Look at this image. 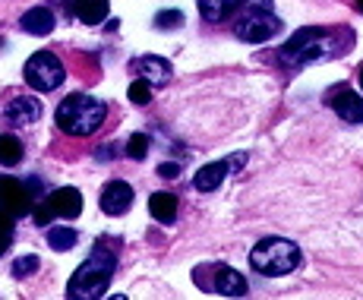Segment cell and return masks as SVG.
<instances>
[{
    "mask_svg": "<svg viewBox=\"0 0 363 300\" xmlns=\"http://www.w3.org/2000/svg\"><path fill=\"white\" fill-rule=\"evenodd\" d=\"M101 212L104 215H123L133 206V187L127 180H111L101 190Z\"/></svg>",
    "mask_w": 363,
    "mask_h": 300,
    "instance_id": "cell-9",
    "label": "cell"
},
{
    "mask_svg": "<svg viewBox=\"0 0 363 300\" xmlns=\"http://www.w3.org/2000/svg\"><path fill=\"white\" fill-rule=\"evenodd\" d=\"M6 247H10V231H6V234H0V253H4Z\"/></svg>",
    "mask_w": 363,
    "mask_h": 300,
    "instance_id": "cell-28",
    "label": "cell"
},
{
    "mask_svg": "<svg viewBox=\"0 0 363 300\" xmlns=\"http://www.w3.org/2000/svg\"><path fill=\"white\" fill-rule=\"evenodd\" d=\"M145 152H149V136H145V133H133L130 143H127V155L133 158V162H143Z\"/></svg>",
    "mask_w": 363,
    "mask_h": 300,
    "instance_id": "cell-23",
    "label": "cell"
},
{
    "mask_svg": "<svg viewBox=\"0 0 363 300\" xmlns=\"http://www.w3.org/2000/svg\"><path fill=\"white\" fill-rule=\"evenodd\" d=\"M215 291L225 297H243L247 294V278L240 272L221 266V269H215Z\"/></svg>",
    "mask_w": 363,
    "mask_h": 300,
    "instance_id": "cell-15",
    "label": "cell"
},
{
    "mask_svg": "<svg viewBox=\"0 0 363 300\" xmlns=\"http://www.w3.org/2000/svg\"><path fill=\"white\" fill-rule=\"evenodd\" d=\"M180 26H184V13H180V10H162L155 16V29H162V32L180 29Z\"/></svg>",
    "mask_w": 363,
    "mask_h": 300,
    "instance_id": "cell-22",
    "label": "cell"
},
{
    "mask_svg": "<svg viewBox=\"0 0 363 300\" xmlns=\"http://www.w3.org/2000/svg\"><path fill=\"white\" fill-rule=\"evenodd\" d=\"M13 218H16V215H10L6 209H0V234L10 231V228H13Z\"/></svg>",
    "mask_w": 363,
    "mask_h": 300,
    "instance_id": "cell-25",
    "label": "cell"
},
{
    "mask_svg": "<svg viewBox=\"0 0 363 300\" xmlns=\"http://www.w3.org/2000/svg\"><path fill=\"white\" fill-rule=\"evenodd\" d=\"M79 212H82V193L76 187H60L51 196H45V202H38L35 221L45 228L51 218H79Z\"/></svg>",
    "mask_w": 363,
    "mask_h": 300,
    "instance_id": "cell-6",
    "label": "cell"
},
{
    "mask_svg": "<svg viewBox=\"0 0 363 300\" xmlns=\"http://www.w3.org/2000/svg\"><path fill=\"white\" fill-rule=\"evenodd\" d=\"M0 209H6L10 215L23 218V215L32 212V193L26 184L13 177H0Z\"/></svg>",
    "mask_w": 363,
    "mask_h": 300,
    "instance_id": "cell-8",
    "label": "cell"
},
{
    "mask_svg": "<svg viewBox=\"0 0 363 300\" xmlns=\"http://www.w3.org/2000/svg\"><path fill=\"white\" fill-rule=\"evenodd\" d=\"M38 266H41V260L35 253H29V256H19L16 262H13V275L23 282V278H29V275H35L38 272Z\"/></svg>",
    "mask_w": 363,
    "mask_h": 300,
    "instance_id": "cell-21",
    "label": "cell"
},
{
    "mask_svg": "<svg viewBox=\"0 0 363 300\" xmlns=\"http://www.w3.org/2000/svg\"><path fill=\"white\" fill-rule=\"evenodd\" d=\"M111 4L108 0H76V19L86 26H99L108 19Z\"/></svg>",
    "mask_w": 363,
    "mask_h": 300,
    "instance_id": "cell-17",
    "label": "cell"
},
{
    "mask_svg": "<svg viewBox=\"0 0 363 300\" xmlns=\"http://www.w3.org/2000/svg\"><path fill=\"white\" fill-rule=\"evenodd\" d=\"M338 51V41L329 29H300L288 38V45L278 48V64L281 67H306L319 57H329Z\"/></svg>",
    "mask_w": 363,
    "mask_h": 300,
    "instance_id": "cell-3",
    "label": "cell"
},
{
    "mask_svg": "<svg viewBox=\"0 0 363 300\" xmlns=\"http://www.w3.org/2000/svg\"><path fill=\"white\" fill-rule=\"evenodd\" d=\"M250 10H272V0H247Z\"/></svg>",
    "mask_w": 363,
    "mask_h": 300,
    "instance_id": "cell-27",
    "label": "cell"
},
{
    "mask_svg": "<svg viewBox=\"0 0 363 300\" xmlns=\"http://www.w3.org/2000/svg\"><path fill=\"white\" fill-rule=\"evenodd\" d=\"M19 26H23L29 35H48V32H54L57 19H54V13L48 10V6H32V10L19 19Z\"/></svg>",
    "mask_w": 363,
    "mask_h": 300,
    "instance_id": "cell-16",
    "label": "cell"
},
{
    "mask_svg": "<svg viewBox=\"0 0 363 300\" xmlns=\"http://www.w3.org/2000/svg\"><path fill=\"white\" fill-rule=\"evenodd\" d=\"M26 82L35 89V92H54V89L64 82V64L57 60V54L51 51H38L29 57V64L23 70Z\"/></svg>",
    "mask_w": 363,
    "mask_h": 300,
    "instance_id": "cell-5",
    "label": "cell"
},
{
    "mask_svg": "<svg viewBox=\"0 0 363 300\" xmlns=\"http://www.w3.org/2000/svg\"><path fill=\"white\" fill-rule=\"evenodd\" d=\"M48 243H51V250H57V253H64V250H69L76 243V231L73 228H48Z\"/></svg>",
    "mask_w": 363,
    "mask_h": 300,
    "instance_id": "cell-20",
    "label": "cell"
},
{
    "mask_svg": "<svg viewBox=\"0 0 363 300\" xmlns=\"http://www.w3.org/2000/svg\"><path fill=\"white\" fill-rule=\"evenodd\" d=\"M38 117H41V101L32 99V95H19V99H13L4 111V121L10 123V127H29Z\"/></svg>",
    "mask_w": 363,
    "mask_h": 300,
    "instance_id": "cell-10",
    "label": "cell"
},
{
    "mask_svg": "<svg viewBox=\"0 0 363 300\" xmlns=\"http://www.w3.org/2000/svg\"><path fill=\"white\" fill-rule=\"evenodd\" d=\"M228 171H231V165L228 162H208L202 165L196 171V177H193V187H196L199 193H212L221 187V180L228 177Z\"/></svg>",
    "mask_w": 363,
    "mask_h": 300,
    "instance_id": "cell-13",
    "label": "cell"
},
{
    "mask_svg": "<svg viewBox=\"0 0 363 300\" xmlns=\"http://www.w3.org/2000/svg\"><path fill=\"white\" fill-rule=\"evenodd\" d=\"M127 95H130L133 104H149L152 101V86L145 79H136V82H130Z\"/></svg>",
    "mask_w": 363,
    "mask_h": 300,
    "instance_id": "cell-24",
    "label": "cell"
},
{
    "mask_svg": "<svg viewBox=\"0 0 363 300\" xmlns=\"http://www.w3.org/2000/svg\"><path fill=\"white\" fill-rule=\"evenodd\" d=\"M360 89H363V67H360Z\"/></svg>",
    "mask_w": 363,
    "mask_h": 300,
    "instance_id": "cell-30",
    "label": "cell"
},
{
    "mask_svg": "<svg viewBox=\"0 0 363 300\" xmlns=\"http://www.w3.org/2000/svg\"><path fill=\"white\" fill-rule=\"evenodd\" d=\"M329 104L345 123H363V99L357 92H351V89H335Z\"/></svg>",
    "mask_w": 363,
    "mask_h": 300,
    "instance_id": "cell-11",
    "label": "cell"
},
{
    "mask_svg": "<svg viewBox=\"0 0 363 300\" xmlns=\"http://www.w3.org/2000/svg\"><path fill=\"white\" fill-rule=\"evenodd\" d=\"M133 70L139 73V79H145L149 86H164L167 79H171V64H167L164 57H155V54H145V57H139Z\"/></svg>",
    "mask_w": 363,
    "mask_h": 300,
    "instance_id": "cell-12",
    "label": "cell"
},
{
    "mask_svg": "<svg viewBox=\"0 0 363 300\" xmlns=\"http://www.w3.org/2000/svg\"><path fill=\"white\" fill-rule=\"evenodd\" d=\"M250 266L259 272V275L281 278L300 266V250H297V243L284 240V237H265L250 253Z\"/></svg>",
    "mask_w": 363,
    "mask_h": 300,
    "instance_id": "cell-4",
    "label": "cell"
},
{
    "mask_svg": "<svg viewBox=\"0 0 363 300\" xmlns=\"http://www.w3.org/2000/svg\"><path fill=\"white\" fill-rule=\"evenodd\" d=\"M243 0H199V13L206 23H225Z\"/></svg>",
    "mask_w": 363,
    "mask_h": 300,
    "instance_id": "cell-18",
    "label": "cell"
},
{
    "mask_svg": "<svg viewBox=\"0 0 363 300\" xmlns=\"http://www.w3.org/2000/svg\"><path fill=\"white\" fill-rule=\"evenodd\" d=\"M357 13H363V0H357Z\"/></svg>",
    "mask_w": 363,
    "mask_h": 300,
    "instance_id": "cell-29",
    "label": "cell"
},
{
    "mask_svg": "<svg viewBox=\"0 0 363 300\" xmlns=\"http://www.w3.org/2000/svg\"><path fill=\"white\" fill-rule=\"evenodd\" d=\"M104 117H108V108L99 99L82 95V92L67 95L57 104V111H54V121H57V127L67 136H92L95 130H101Z\"/></svg>",
    "mask_w": 363,
    "mask_h": 300,
    "instance_id": "cell-2",
    "label": "cell"
},
{
    "mask_svg": "<svg viewBox=\"0 0 363 300\" xmlns=\"http://www.w3.org/2000/svg\"><path fill=\"white\" fill-rule=\"evenodd\" d=\"M114 272H117V253L111 250V243L108 240L95 243V250L89 253V260L73 272V278H69L67 297H73V300H95V297H101L104 291H108Z\"/></svg>",
    "mask_w": 363,
    "mask_h": 300,
    "instance_id": "cell-1",
    "label": "cell"
},
{
    "mask_svg": "<svg viewBox=\"0 0 363 300\" xmlns=\"http://www.w3.org/2000/svg\"><path fill=\"white\" fill-rule=\"evenodd\" d=\"M177 196L174 193H152L149 196V212H152V218L155 221H162V225H174L177 221Z\"/></svg>",
    "mask_w": 363,
    "mask_h": 300,
    "instance_id": "cell-14",
    "label": "cell"
},
{
    "mask_svg": "<svg viewBox=\"0 0 363 300\" xmlns=\"http://www.w3.org/2000/svg\"><path fill=\"white\" fill-rule=\"evenodd\" d=\"M278 29H281V23L272 16V10H250L247 16L237 23V38L250 41V45H262V41H269Z\"/></svg>",
    "mask_w": 363,
    "mask_h": 300,
    "instance_id": "cell-7",
    "label": "cell"
},
{
    "mask_svg": "<svg viewBox=\"0 0 363 300\" xmlns=\"http://www.w3.org/2000/svg\"><path fill=\"white\" fill-rule=\"evenodd\" d=\"M158 174H162V177H177V174H180V165H171V162H167V165L158 167Z\"/></svg>",
    "mask_w": 363,
    "mask_h": 300,
    "instance_id": "cell-26",
    "label": "cell"
},
{
    "mask_svg": "<svg viewBox=\"0 0 363 300\" xmlns=\"http://www.w3.org/2000/svg\"><path fill=\"white\" fill-rule=\"evenodd\" d=\"M19 162H23V143H19L16 136L4 133V136H0V165L13 167V165H19Z\"/></svg>",
    "mask_w": 363,
    "mask_h": 300,
    "instance_id": "cell-19",
    "label": "cell"
}]
</instances>
